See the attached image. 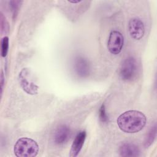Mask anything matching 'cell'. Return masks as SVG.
<instances>
[{
    "mask_svg": "<svg viewBox=\"0 0 157 157\" xmlns=\"http://www.w3.org/2000/svg\"><path fill=\"white\" fill-rule=\"evenodd\" d=\"M145 115L138 110H128L121 113L117 119L119 128L126 133H136L142 130L145 126Z\"/></svg>",
    "mask_w": 157,
    "mask_h": 157,
    "instance_id": "6da1fadb",
    "label": "cell"
},
{
    "mask_svg": "<svg viewBox=\"0 0 157 157\" xmlns=\"http://www.w3.org/2000/svg\"><path fill=\"white\" fill-rule=\"evenodd\" d=\"M13 151L17 157H34L39 152V145L31 138L22 137L16 142Z\"/></svg>",
    "mask_w": 157,
    "mask_h": 157,
    "instance_id": "7a4b0ae2",
    "label": "cell"
},
{
    "mask_svg": "<svg viewBox=\"0 0 157 157\" xmlns=\"http://www.w3.org/2000/svg\"><path fill=\"white\" fill-rule=\"evenodd\" d=\"M18 82L23 90L27 94L34 95L38 93L39 86L35 82L34 75L28 68H23L20 72Z\"/></svg>",
    "mask_w": 157,
    "mask_h": 157,
    "instance_id": "3957f363",
    "label": "cell"
},
{
    "mask_svg": "<svg viewBox=\"0 0 157 157\" xmlns=\"http://www.w3.org/2000/svg\"><path fill=\"white\" fill-rule=\"evenodd\" d=\"M137 63L135 58L129 56L122 63L120 69V75L124 81H132L137 74Z\"/></svg>",
    "mask_w": 157,
    "mask_h": 157,
    "instance_id": "277c9868",
    "label": "cell"
},
{
    "mask_svg": "<svg viewBox=\"0 0 157 157\" xmlns=\"http://www.w3.org/2000/svg\"><path fill=\"white\" fill-rule=\"evenodd\" d=\"M123 43V36L120 32L117 30H113L110 32L107 42V48L112 54H119L122 50Z\"/></svg>",
    "mask_w": 157,
    "mask_h": 157,
    "instance_id": "5b68a950",
    "label": "cell"
},
{
    "mask_svg": "<svg viewBox=\"0 0 157 157\" xmlns=\"http://www.w3.org/2000/svg\"><path fill=\"white\" fill-rule=\"evenodd\" d=\"M128 31L131 37L135 40L142 39L145 33L143 21L138 18H131L128 23Z\"/></svg>",
    "mask_w": 157,
    "mask_h": 157,
    "instance_id": "8992f818",
    "label": "cell"
},
{
    "mask_svg": "<svg viewBox=\"0 0 157 157\" xmlns=\"http://www.w3.org/2000/svg\"><path fill=\"white\" fill-rule=\"evenodd\" d=\"M74 69L78 77L82 78L86 77L90 72V63L85 58L77 56L74 60Z\"/></svg>",
    "mask_w": 157,
    "mask_h": 157,
    "instance_id": "52a82bcc",
    "label": "cell"
},
{
    "mask_svg": "<svg viewBox=\"0 0 157 157\" xmlns=\"http://www.w3.org/2000/svg\"><path fill=\"white\" fill-rule=\"evenodd\" d=\"M71 136V129L66 124L60 125L56 129L53 136V142L56 145H61L65 144Z\"/></svg>",
    "mask_w": 157,
    "mask_h": 157,
    "instance_id": "ba28073f",
    "label": "cell"
},
{
    "mask_svg": "<svg viewBox=\"0 0 157 157\" xmlns=\"http://www.w3.org/2000/svg\"><path fill=\"white\" fill-rule=\"evenodd\" d=\"M86 137V132L85 131H81L76 135L71 145L69 156L71 157L77 156L80 153L84 144Z\"/></svg>",
    "mask_w": 157,
    "mask_h": 157,
    "instance_id": "9c48e42d",
    "label": "cell"
},
{
    "mask_svg": "<svg viewBox=\"0 0 157 157\" xmlns=\"http://www.w3.org/2000/svg\"><path fill=\"white\" fill-rule=\"evenodd\" d=\"M119 155L122 157H132L140 155V150L136 145L129 143H123L119 148Z\"/></svg>",
    "mask_w": 157,
    "mask_h": 157,
    "instance_id": "30bf717a",
    "label": "cell"
},
{
    "mask_svg": "<svg viewBox=\"0 0 157 157\" xmlns=\"http://www.w3.org/2000/svg\"><path fill=\"white\" fill-rule=\"evenodd\" d=\"M156 136V124H154L153 126L151 127L149 131L147 132L145 140H144V147L145 148L149 147L154 142Z\"/></svg>",
    "mask_w": 157,
    "mask_h": 157,
    "instance_id": "8fae6325",
    "label": "cell"
},
{
    "mask_svg": "<svg viewBox=\"0 0 157 157\" xmlns=\"http://www.w3.org/2000/svg\"><path fill=\"white\" fill-rule=\"evenodd\" d=\"M21 2L22 1H10L9 2V6L12 13V17L13 20L15 19L17 16L19 8Z\"/></svg>",
    "mask_w": 157,
    "mask_h": 157,
    "instance_id": "7c38bea8",
    "label": "cell"
},
{
    "mask_svg": "<svg viewBox=\"0 0 157 157\" xmlns=\"http://www.w3.org/2000/svg\"><path fill=\"white\" fill-rule=\"evenodd\" d=\"M9 40L7 36H4L1 39V56L2 57H6L8 50H9Z\"/></svg>",
    "mask_w": 157,
    "mask_h": 157,
    "instance_id": "4fadbf2b",
    "label": "cell"
},
{
    "mask_svg": "<svg viewBox=\"0 0 157 157\" xmlns=\"http://www.w3.org/2000/svg\"><path fill=\"white\" fill-rule=\"evenodd\" d=\"M99 117L100 121L102 123H107L109 121V118L105 112L104 104H102L99 110Z\"/></svg>",
    "mask_w": 157,
    "mask_h": 157,
    "instance_id": "5bb4252c",
    "label": "cell"
},
{
    "mask_svg": "<svg viewBox=\"0 0 157 157\" xmlns=\"http://www.w3.org/2000/svg\"><path fill=\"white\" fill-rule=\"evenodd\" d=\"M1 32H5L6 33L9 30V25L8 23L6 20V18L4 17L3 14L1 13Z\"/></svg>",
    "mask_w": 157,
    "mask_h": 157,
    "instance_id": "9a60e30c",
    "label": "cell"
},
{
    "mask_svg": "<svg viewBox=\"0 0 157 157\" xmlns=\"http://www.w3.org/2000/svg\"><path fill=\"white\" fill-rule=\"evenodd\" d=\"M4 73L2 71L1 74V93L2 94V90L4 87Z\"/></svg>",
    "mask_w": 157,
    "mask_h": 157,
    "instance_id": "2e32d148",
    "label": "cell"
},
{
    "mask_svg": "<svg viewBox=\"0 0 157 157\" xmlns=\"http://www.w3.org/2000/svg\"><path fill=\"white\" fill-rule=\"evenodd\" d=\"M68 2L70 3H72V4H76V3H80L82 1H69Z\"/></svg>",
    "mask_w": 157,
    "mask_h": 157,
    "instance_id": "e0dca14e",
    "label": "cell"
}]
</instances>
